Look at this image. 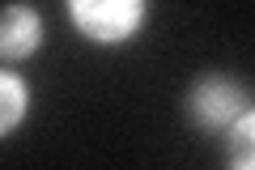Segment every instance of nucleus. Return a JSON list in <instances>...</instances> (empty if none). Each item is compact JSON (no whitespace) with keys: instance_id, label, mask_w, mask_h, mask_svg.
<instances>
[{"instance_id":"nucleus-2","label":"nucleus","mask_w":255,"mask_h":170,"mask_svg":"<svg viewBox=\"0 0 255 170\" xmlns=\"http://www.w3.org/2000/svg\"><path fill=\"white\" fill-rule=\"evenodd\" d=\"M38 43H43L38 13H30L26 4H13L0 13V55L4 60H26Z\"/></svg>"},{"instance_id":"nucleus-4","label":"nucleus","mask_w":255,"mask_h":170,"mask_svg":"<svg viewBox=\"0 0 255 170\" xmlns=\"http://www.w3.org/2000/svg\"><path fill=\"white\" fill-rule=\"evenodd\" d=\"M21 111H26V90H21V81H13V77L0 72V136L21 119Z\"/></svg>"},{"instance_id":"nucleus-3","label":"nucleus","mask_w":255,"mask_h":170,"mask_svg":"<svg viewBox=\"0 0 255 170\" xmlns=\"http://www.w3.org/2000/svg\"><path fill=\"white\" fill-rule=\"evenodd\" d=\"M191 111H196V119L204 128H221V124H234L238 115H247L243 94L234 85H226V81H204L200 90L191 94Z\"/></svg>"},{"instance_id":"nucleus-1","label":"nucleus","mask_w":255,"mask_h":170,"mask_svg":"<svg viewBox=\"0 0 255 170\" xmlns=\"http://www.w3.org/2000/svg\"><path fill=\"white\" fill-rule=\"evenodd\" d=\"M73 21L94 43H124L145 17V0H68Z\"/></svg>"}]
</instances>
